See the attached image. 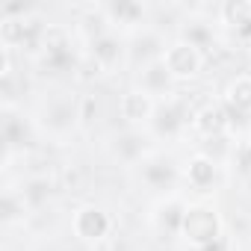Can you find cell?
Here are the masks:
<instances>
[{
  "instance_id": "cell-1",
  "label": "cell",
  "mask_w": 251,
  "mask_h": 251,
  "mask_svg": "<svg viewBox=\"0 0 251 251\" xmlns=\"http://www.w3.org/2000/svg\"><path fill=\"white\" fill-rule=\"evenodd\" d=\"M180 236L192 248H207V245H216L225 239V222H222L219 210L210 204H186Z\"/></svg>"
},
{
  "instance_id": "cell-2",
  "label": "cell",
  "mask_w": 251,
  "mask_h": 251,
  "mask_svg": "<svg viewBox=\"0 0 251 251\" xmlns=\"http://www.w3.org/2000/svg\"><path fill=\"white\" fill-rule=\"evenodd\" d=\"M36 62L45 74H68L77 68V53L71 45V33L59 24H48L42 36V48L36 53Z\"/></svg>"
},
{
  "instance_id": "cell-3",
  "label": "cell",
  "mask_w": 251,
  "mask_h": 251,
  "mask_svg": "<svg viewBox=\"0 0 251 251\" xmlns=\"http://www.w3.org/2000/svg\"><path fill=\"white\" fill-rule=\"evenodd\" d=\"M45 27L33 12H24V15H3L0 18V45L3 48H24L30 50L33 56L39 53L42 48V36H45Z\"/></svg>"
},
{
  "instance_id": "cell-4",
  "label": "cell",
  "mask_w": 251,
  "mask_h": 251,
  "mask_svg": "<svg viewBox=\"0 0 251 251\" xmlns=\"http://www.w3.org/2000/svg\"><path fill=\"white\" fill-rule=\"evenodd\" d=\"M163 65L169 68V74L175 77V83H177V80H192V77H198V74L204 71V50H198V48H192L189 42L177 39V42H172V45L166 48Z\"/></svg>"
},
{
  "instance_id": "cell-5",
  "label": "cell",
  "mask_w": 251,
  "mask_h": 251,
  "mask_svg": "<svg viewBox=\"0 0 251 251\" xmlns=\"http://www.w3.org/2000/svg\"><path fill=\"white\" fill-rule=\"evenodd\" d=\"M151 124H154L157 136H166V139H172V136L183 133V127H186V124H192L189 103H186L180 95H172V98L160 100V103H157V112H154V121H151Z\"/></svg>"
},
{
  "instance_id": "cell-6",
  "label": "cell",
  "mask_w": 251,
  "mask_h": 251,
  "mask_svg": "<svg viewBox=\"0 0 251 251\" xmlns=\"http://www.w3.org/2000/svg\"><path fill=\"white\" fill-rule=\"evenodd\" d=\"M71 227L83 242H103L112 233V216L98 204H86L74 213Z\"/></svg>"
},
{
  "instance_id": "cell-7",
  "label": "cell",
  "mask_w": 251,
  "mask_h": 251,
  "mask_svg": "<svg viewBox=\"0 0 251 251\" xmlns=\"http://www.w3.org/2000/svg\"><path fill=\"white\" fill-rule=\"evenodd\" d=\"M183 177L186 183L195 189V192H213L222 180V166L216 157L210 154H192L186 160V169H183Z\"/></svg>"
},
{
  "instance_id": "cell-8",
  "label": "cell",
  "mask_w": 251,
  "mask_h": 251,
  "mask_svg": "<svg viewBox=\"0 0 251 251\" xmlns=\"http://www.w3.org/2000/svg\"><path fill=\"white\" fill-rule=\"evenodd\" d=\"M145 3L139 0H115V3H103V18L112 30H127V33H139V27L145 24Z\"/></svg>"
},
{
  "instance_id": "cell-9",
  "label": "cell",
  "mask_w": 251,
  "mask_h": 251,
  "mask_svg": "<svg viewBox=\"0 0 251 251\" xmlns=\"http://www.w3.org/2000/svg\"><path fill=\"white\" fill-rule=\"evenodd\" d=\"M124 56H127V48H124L121 36L118 33H103L98 36L95 42H89V59L95 62L98 71H112L124 62Z\"/></svg>"
},
{
  "instance_id": "cell-10",
  "label": "cell",
  "mask_w": 251,
  "mask_h": 251,
  "mask_svg": "<svg viewBox=\"0 0 251 251\" xmlns=\"http://www.w3.org/2000/svg\"><path fill=\"white\" fill-rule=\"evenodd\" d=\"M230 127V112L225 103H204L192 112V130L204 139H222Z\"/></svg>"
},
{
  "instance_id": "cell-11",
  "label": "cell",
  "mask_w": 251,
  "mask_h": 251,
  "mask_svg": "<svg viewBox=\"0 0 251 251\" xmlns=\"http://www.w3.org/2000/svg\"><path fill=\"white\" fill-rule=\"evenodd\" d=\"M157 98H151L148 92H142L139 86L136 89H127L118 100V109H121V118H127L130 124H151L154 121V112H157Z\"/></svg>"
},
{
  "instance_id": "cell-12",
  "label": "cell",
  "mask_w": 251,
  "mask_h": 251,
  "mask_svg": "<svg viewBox=\"0 0 251 251\" xmlns=\"http://www.w3.org/2000/svg\"><path fill=\"white\" fill-rule=\"evenodd\" d=\"M183 213H186V201H180L177 195L163 198L154 213H151V225L157 233L163 236H180V225H183Z\"/></svg>"
},
{
  "instance_id": "cell-13",
  "label": "cell",
  "mask_w": 251,
  "mask_h": 251,
  "mask_svg": "<svg viewBox=\"0 0 251 251\" xmlns=\"http://www.w3.org/2000/svg\"><path fill=\"white\" fill-rule=\"evenodd\" d=\"M219 21L236 33L242 45L251 42V0H225L219 6Z\"/></svg>"
},
{
  "instance_id": "cell-14",
  "label": "cell",
  "mask_w": 251,
  "mask_h": 251,
  "mask_svg": "<svg viewBox=\"0 0 251 251\" xmlns=\"http://www.w3.org/2000/svg\"><path fill=\"white\" fill-rule=\"evenodd\" d=\"M139 175L151 189H160V192H169L177 183V169L166 157H145L139 163Z\"/></svg>"
},
{
  "instance_id": "cell-15",
  "label": "cell",
  "mask_w": 251,
  "mask_h": 251,
  "mask_svg": "<svg viewBox=\"0 0 251 251\" xmlns=\"http://www.w3.org/2000/svg\"><path fill=\"white\" fill-rule=\"evenodd\" d=\"M166 42L154 33V30H139V33H133V48H127V56L133 59V62H142V68L145 65H151V62H160L163 59V53H166Z\"/></svg>"
},
{
  "instance_id": "cell-16",
  "label": "cell",
  "mask_w": 251,
  "mask_h": 251,
  "mask_svg": "<svg viewBox=\"0 0 251 251\" xmlns=\"http://www.w3.org/2000/svg\"><path fill=\"white\" fill-rule=\"evenodd\" d=\"M172 86H175V77L169 74V68L163 65V59L160 62H151V65H145V68H139V89L142 92H148L151 98H172L175 92H172Z\"/></svg>"
},
{
  "instance_id": "cell-17",
  "label": "cell",
  "mask_w": 251,
  "mask_h": 251,
  "mask_svg": "<svg viewBox=\"0 0 251 251\" xmlns=\"http://www.w3.org/2000/svg\"><path fill=\"white\" fill-rule=\"evenodd\" d=\"M225 109L230 112V118H242L251 115V74H239L227 83L225 98H222Z\"/></svg>"
},
{
  "instance_id": "cell-18",
  "label": "cell",
  "mask_w": 251,
  "mask_h": 251,
  "mask_svg": "<svg viewBox=\"0 0 251 251\" xmlns=\"http://www.w3.org/2000/svg\"><path fill=\"white\" fill-rule=\"evenodd\" d=\"M77 109H80V100H59V103H50L48 109H45V127L50 130V133H56V136H62V133H68L71 127H80V121H77Z\"/></svg>"
},
{
  "instance_id": "cell-19",
  "label": "cell",
  "mask_w": 251,
  "mask_h": 251,
  "mask_svg": "<svg viewBox=\"0 0 251 251\" xmlns=\"http://www.w3.org/2000/svg\"><path fill=\"white\" fill-rule=\"evenodd\" d=\"M180 39H183V42H189V45H192V48H198V50H207V48L216 42V36H213L210 24H207V21H198V18L186 21V27H183V33H180Z\"/></svg>"
},
{
  "instance_id": "cell-20",
  "label": "cell",
  "mask_w": 251,
  "mask_h": 251,
  "mask_svg": "<svg viewBox=\"0 0 251 251\" xmlns=\"http://www.w3.org/2000/svg\"><path fill=\"white\" fill-rule=\"evenodd\" d=\"M115 142H118L115 145V157H121L124 163H142L145 160V145H142L145 139L139 133H124Z\"/></svg>"
},
{
  "instance_id": "cell-21",
  "label": "cell",
  "mask_w": 251,
  "mask_h": 251,
  "mask_svg": "<svg viewBox=\"0 0 251 251\" xmlns=\"http://www.w3.org/2000/svg\"><path fill=\"white\" fill-rule=\"evenodd\" d=\"M98 115V100L92 95L80 98V109H77V121H80V127H92V121Z\"/></svg>"
},
{
  "instance_id": "cell-22",
  "label": "cell",
  "mask_w": 251,
  "mask_h": 251,
  "mask_svg": "<svg viewBox=\"0 0 251 251\" xmlns=\"http://www.w3.org/2000/svg\"><path fill=\"white\" fill-rule=\"evenodd\" d=\"M239 157H242V163L251 169V139H245V142H242V148H239Z\"/></svg>"
},
{
  "instance_id": "cell-23",
  "label": "cell",
  "mask_w": 251,
  "mask_h": 251,
  "mask_svg": "<svg viewBox=\"0 0 251 251\" xmlns=\"http://www.w3.org/2000/svg\"><path fill=\"white\" fill-rule=\"evenodd\" d=\"M192 251H225V239L216 242V245H207V248H192Z\"/></svg>"
},
{
  "instance_id": "cell-24",
  "label": "cell",
  "mask_w": 251,
  "mask_h": 251,
  "mask_svg": "<svg viewBox=\"0 0 251 251\" xmlns=\"http://www.w3.org/2000/svg\"><path fill=\"white\" fill-rule=\"evenodd\" d=\"M248 50H251V42H248Z\"/></svg>"
}]
</instances>
